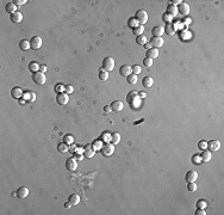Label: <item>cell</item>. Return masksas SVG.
Listing matches in <instances>:
<instances>
[{"instance_id": "cell-6", "label": "cell", "mask_w": 224, "mask_h": 215, "mask_svg": "<svg viewBox=\"0 0 224 215\" xmlns=\"http://www.w3.org/2000/svg\"><path fill=\"white\" fill-rule=\"evenodd\" d=\"M76 167H78V161L74 157L68 158L66 160V169L68 171H75Z\"/></svg>"}, {"instance_id": "cell-40", "label": "cell", "mask_w": 224, "mask_h": 215, "mask_svg": "<svg viewBox=\"0 0 224 215\" xmlns=\"http://www.w3.org/2000/svg\"><path fill=\"white\" fill-rule=\"evenodd\" d=\"M137 25H140V24L137 23V21L135 18H130V19H129V26H130V28L134 29V28H136Z\"/></svg>"}, {"instance_id": "cell-23", "label": "cell", "mask_w": 224, "mask_h": 215, "mask_svg": "<svg viewBox=\"0 0 224 215\" xmlns=\"http://www.w3.org/2000/svg\"><path fill=\"white\" fill-rule=\"evenodd\" d=\"M142 84H143V86L147 87V89H150V87L154 85V79L152 77H146V78H143V80H142Z\"/></svg>"}, {"instance_id": "cell-14", "label": "cell", "mask_w": 224, "mask_h": 215, "mask_svg": "<svg viewBox=\"0 0 224 215\" xmlns=\"http://www.w3.org/2000/svg\"><path fill=\"white\" fill-rule=\"evenodd\" d=\"M16 195H17V197H19V198H25L29 195V189L26 186H22V188H19V189L16 191Z\"/></svg>"}, {"instance_id": "cell-8", "label": "cell", "mask_w": 224, "mask_h": 215, "mask_svg": "<svg viewBox=\"0 0 224 215\" xmlns=\"http://www.w3.org/2000/svg\"><path fill=\"white\" fill-rule=\"evenodd\" d=\"M30 45L32 49H39L41 47H42V38L39 36H33L31 39H30Z\"/></svg>"}, {"instance_id": "cell-36", "label": "cell", "mask_w": 224, "mask_h": 215, "mask_svg": "<svg viewBox=\"0 0 224 215\" xmlns=\"http://www.w3.org/2000/svg\"><path fill=\"white\" fill-rule=\"evenodd\" d=\"M207 206V202L204 200H199L198 202H197V208H200V209H205Z\"/></svg>"}, {"instance_id": "cell-21", "label": "cell", "mask_w": 224, "mask_h": 215, "mask_svg": "<svg viewBox=\"0 0 224 215\" xmlns=\"http://www.w3.org/2000/svg\"><path fill=\"white\" fill-rule=\"evenodd\" d=\"M68 202H70L72 206H76L80 203V196L78 194H72L68 197Z\"/></svg>"}, {"instance_id": "cell-49", "label": "cell", "mask_w": 224, "mask_h": 215, "mask_svg": "<svg viewBox=\"0 0 224 215\" xmlns=\"http://www.w3.org/2000/svg\"><path fill=\"white\" fill-rule=\"evenodd\" d=\"M172 3H173V5L175 6V5H180L181 3H184V1H182V0H173Z\"/></svg>"}, {"instance_id": "cell-37", "label": "cell", "mask_w": 224, "mask_h": 215, "mask_svg": "<svg viewBox=\"0 0 224 215\" xmlns=\"http://www.w3.org/2000/svg\"><path fill=\"white\" fill-rule=\"evenodd\" d=\"M187 190L191 191V192H194V191L197 190V184H195V182H193V183H187Z\"/></svg>"}, {"instance_id": "cell-19", "label": "cell", "mask_w": 224, "mask_h": 215, "mask_svg": "<svg viewBox=\"0 0 224 215\" xmlns=\"http://www.w3.org/2000/svg\"><path fill=\"white\" fill-rule=\"evenodd\" d=\"M137 97H138V92L137 91H130L128 93V96H126V102L131 105L134 103V100L136 99Z\"/></svg>"}, {"instance_id": "cell-47", "label": "cell", "mask_w": 224, "mask_h": 215, "mask_svg": "<svg viewBox=\"0 0 224 215\" xmlns=\"http://www.w3.org/2000/svg\"><path fill=\"white\" fill-rule=\"evenodd\" d=\"M101 142L100 141H96V142H94V150H101Z\"/></svg>"}, {"instance_id": "cell-46", "label": "cell", "mask_w": 224, "mask_h": 215, "mask_svg": "<svg viewBox=\"0 0 224 215\" xmlns=\"http://www.w3.org/2000/svg\"><path fill=\"white\" fill-rule=\"evenodd\" d=\"M195 215H205L206 213H205V210L204 209H200V208H197V210H195V213H194Z\"/></svg>"}, {"instance_id": "cell-24", "label": "cell", "mask_w": 224, "mask_h": 215, "mask_svg": "<svg viewBox=\"0 0 224 215\" xmlns=\"http://www.w3.org/2000/svg\"><path fill=\"white\" fill-rule=\"evenodd\" d=\"M19 48H20V50H23V51L29 50V49L31 48L30 41H26V39H22V41L19 42Z\"/></svg>"}, {"instance_id": "cell-44", "label": "cell", "mask_w": 224, "mask_h": 215, "mask_svg": "<svg viewBox=\"0 0 224 215\" xmlns=\"http://www.w3.org/2000/svg\"><path fill=\"white\" fill-rule=\"evenodd\" d=\"M164 21L167 22V24H169L172 22V16H169L168 13H166V15H164Z\"/></svg>"}, {"instance_id": "cell-34", "label": "cell", "mask_w": 224, "mask_h": 215, "mask_svg": "<svg viewBox=\"0 0 224 215\" xmlns=\"http://www.w3.org/2000/svg\"><path fill=\"white\" fill-rule=\"evenodd\" d=\"M147 42H148V41H147V37H146L144 35H141V36H137V37H136V43H137L138 45H144Z\"/></svg>"}, {"instance_id": "cell-9", "label": "cell", "mask_w": 224, "mask_h": 215, "mask_svg": "<svg viewBox=\"0 0 224 215\" xmlns=\"http://www.w3.org/2000/svg\"><path fill=\"white\" fill-rule=\"evenodd\" d=\"M152 44V47L153 48H161L162 45H164V43H165V39L162 38V37H153V38H150V42H149Z\"/></svg>"}, {"instance_id": "cell-13", "label": "cell", "mask_w": 224, "mask_h": 215, "mask_svg": "<svg viewBox=\"0 0 224 215\" xmlns=\"http://www.w3.org/2000/svg\"><path fill=\"white\" fill-rule=\"evenodd\" d=\"M178 12L181 13L182 16H187L188 13H189V6H188V4H186V3H181V4L179 5V7H178Z\"/></svg>"}, {"instance_id": "cell-26", "label": "cell", "mask_w": 224, "mask_h": 215, "mask_svg": "<svg viewBox=\"0 0 224 215\" xmlns=\"http://www.w3.org/2000/svg\"><path fill=\"white\" fill-rule=\"evenodd\" d=\"M5 10H6V12H7V13H11V15H12V13L17 12V5L15 3H7Z\"/></svg>"}, {"instance_id": "cell-31", "label": "cell", "mask_w": 224, "mask_h": 215, "mask_svg": "<svg viewBox=\"0 0 224 215\" xmlns=\"http://www.w3.org/2000/svg\"><path fill=\"white\" fill-rule=\"evenodd\" d=\"M120 141V135L118 133H112L111 134V142L112 145H118Z\"/></svg>"}, {"instance_id": "cell-2", "label": "cell", "mask_w": 224, "mask_h": 215, "mask_svg": "<svg viewBox=\"0 0 224 215\" xmlns=\"http://www.w3.org/2000/svg\"><path fill=\"white\" fill-rule=\"evenodd\" d=\"M100 152H101V154H103L104 157H111L112 154H113V152H114V145H112V144H105L103 147H101Z\"/></svg>"}, {"instance_id": "cell-3", "label": "cell", "mask_w": 224, "mask_h": 215, "mask_svg": "<svg viewBox=\"0 0 224 215\" xmlns=\"http://www.w3.org/2000/svg\"><path fill=\"white\" fill-rule=\"evenodd\" d=\"M56 102L58 105H66L69 102V96L63 91V92H58L56 96Z\"/></svg>"}, {"instance_id": "cell-20", "label": "cell", "mask_w": 224, "mask_h": 215, "mask_svg": "<svg viewBox=\"0 0 224 215\" xmlns=\"http://www.w3.org/2000/svg\"><path fill=\"white\" fill-rule=\"evenodd\" d=\"M164 32H165L164 26H160V25L154 26L153 30H152V33L154 35V37H161V35H162Z\"/></svg>"}, {"instance_id": "cell-15", "label": "cell", "mask_w": 224, "mask_h": 215, "mask_svg": "<svg viewBox=\"0 0 224 215\" xmlns=\"http://www.w3.org/2000/svg\"><path fill=\"white\" fill-rule=\"evenodd\" d=\"M111 109H112V111H122L123 110V108H124V105H123V103L120 102V100H113V102L111 103Z\"/></svg>"}, {"instance_id": "cell-52", "label": "cell", "mask_w": 224, "mask_h": 215, "mask_svg": "<svg viewBox=\"0 0 224 215\" xmlns=\"http://www.w3.org/2000/svg\"><path fill=\"white\" fill-rule=\"evenodd\" d=\"M138 97H141V98H146V97H147L146 92H138Z\"/></svg>"}, {"instance_id": "cell-39", "label": "cell", "mask_w": 224, "mask_h": 215, "mask_svg": "<svg viewBox=\"0 0 224 215\" xmlns=\"http://www.w3.org/2000/svg\"><path fill=\"white\" fill-rule=\"evenodd\" d=\"M143 65H144V67H147V68H150V67L153 66V60L146 57V59L143 60Z\"/></svg>"}, {"instance_id": "cell-32", "label": "cell", "mask_w": 224, "mask_h": 215, "mask_svg": "<svg viewBox=\"0 0 224 215\" xmlns=\"http://www.w3.org/2000/svg\"><path fill=\"white\" fill-rule=\"evenodd\" d=\"M143 31H144L143 25H137L136 28H134V29H132V32H134L136 36H141V35H143Z\"/></svg>"}, {"instance_id": "cell-50", "label": "cell", "mask_w": 224, "mask_h": 215, "mask_svg": "<svg viewBox=\"0 0 224 215\" xmlns=\"http://www.w3.org/2000/svg\"><path fill=\"white\" fill-rule=\"evenodd\" d=\"M104 111H105V112H110V111H112L111 106H110V105H106V106L104 108Z\"/></svg>"}, {"instance_id": "cell-54", "label": "cell", "mask_w": 224, "mask_h": 215, "mask_svg": "<svg viewBox=\"0 0 224 215\" xmlns=\"http://www.w3.org/2000/svg\"><path fill=\"white\" fill-rule=\"evenodd\" d=\"M70 206H72V204H70V202H67V203L64 204V207H66V208H70Z\"/></svg>"}, {"instance_id": "cell-1", "label": "cell", "mask_w": 224, "mask_h": 215, "mask_svg": "<svg viewBox=\"0 0 224 215\" xmlns=\"http://www.w3.org/2000/svg\"><path fill=\"white\" fill-rule=\"evenodd\" d=\"M135 19H136L140 25H143L148 22V13L144 10H140L136 12V15H135Z\"/></svg>"}, {"instance_id": "cell-53", "label": "cell", "mask_w": 224, "mask_h": 215, "mask_svg": "<svg viewBox=\"0 0 224 215\" xmlns=\"http://www.w3.org/2000/svg\"><path fill=\"white\" fill-rule=\"evenodd\" d=\"M185 24H191V19H189V18H187V19H185Z\"/></svg>"}, {"instance_id": "cell-22", "label": "cell", "mask_w": 224, "mask_h": 215, "mask_svg": "<svg viewBox=\"0 0 224 215\" xmlns=\"http://www.w3.org/2000/svg\"><path fill=\"white\" fill-rule=\"evenodd\" d=\"M165 32L167 33V35H169V36H173L174 33H175V31H176V29H175V26L172 24V23H169V24H167L166 26H165Z\"/></svg>"}, {"instance_id": "cell-4", "label": "cell", "mask_w": 224, "mask_h": 215, "mask_svg": "<svg viewBox=\"0 0 224 215\" xmlns=\"http://www.w3.org/2000/svg\"><path fill=\"white\" fill-rule=\"evenodd\" d=\"M32 80L35 81L36 84H38V85H43V84H45V80H47V78H45V74L44 73H42V72H36V73H33L32 74Z\"/></svg>"}, {"instance_id": "cell-28", "label": "cell", "mask_w": 224, "mask_h": 215, "mask_svg": "<svg viewBox=\"0 0 224 215\" xmlns=\"http://www.w3.org/2000/svg\"><path fill=\"white\" fill-rule=\"evenodd\" d=\"M99 79L101 80V81H105V80H107L108 79V72L107 71H105L103 67L100 68V71H99Z\"/></svg>"}, {"instance_id": "cell-25", "label": "cell", "mask_w": 224, "mask_h": 215, "mask_svg": "<svg viewBox=\"0 0 224 215\" xmlns=\"http://www.w3.org/2000/svg\"><path fill=\"white\" fill-rule=\"evenodd\" d=\"M200 159H201V161H204V163H207V161H210V160H211V152L207 151V150L203 151L201 156H200Z\"/></svg>"}, {"instance_id": "cell-7", "label": "cell", "mask_w": 224, "mask_h": 215, "mask_svg": "<svg viewBox=\"0 0 224 215\" xmlns=\"http://www.w3.org/2000/svg\"><path fill=\"white\" fill-rule=\"evenodd\" d=\"M221 148V142L218 140H210L207 142V150L210 152H217Z\"/></svg>"}, {"instance_id": "cell-48", "label": "cell", "mask_w": 224, "mask_h": 215, "mask_svg": "<svg viewBox=\"0 0 224 215\" xmlns=\"http://www.w3.org/2000/svg\"><path fill=\"white\" fill-rule=\"evenodd\" d=\"M39 72H42V73L47 72V66H45V65H42V66H39Z\"/></svg>"}, {"instance_id": "cell-43", "label": "cell", "mask_w": 224, "mask_h": 215, "mask_svg": "<svg viewBox=\"0 0 224 215\" xmlns=\"http://www.w3.org/2000/svg\"><path fill=\"white\" fill-rule=\"evenodd\" d=\"M73 91H74V89H73L72 85H66L64 86V92L67 93V95H69V93H72Z\"/></svg>"}, {"instance_id": "cell-29", "label": "cell", "mask_w": 224, "mask_h": 215, "mask_svg": "<svg viewBox=\"0 0 224 215\" xmlns=\"http://www.w3.org/2000/svg\"><path fill=\"white\" fill-rule=\"evenodd\" d=\"M29 71H31L32 73H36L39 71V65L36 61H31L29 63Z\"/></svg>"}, {"instance_id": "cell-12", "label": "cell", "mask_w": 224, "mask_h": 215, "mask_svg": "<svg viewBox=\"0 0 224 215\" xmlns=\"http://www.w3.org/2000/svg\"><path fill=\"white\" fill-rule=\"evenodd\" d=\"M132 73V71H131V67L130 66H128V65H123L119 68V74L122 75V77H128V75H130Z\"/></svg>"}, {"instance_id": "cell-16", "label": "cell", "mask_w": 224, "mask_h": 215, "mask_svg": "<svg viewBox=\"0 0 224 215\" xmlns=\"http://www.w3.org/2000/svg\"><path fill=\"white\" fill-rule=\"evenodd\" d=\"M23 96V91L19 89V87H13L11 90V97L13 99H20Z\"/></svg>"}, {"instance_id": "cell-41", "label": "cell", "mask_w": 224, "mask_h": 215, "mask_svg": "<svg viewBox=\"0 0 224 215\" xmlns=\"http://www.w3.org/2000/svg\"><path fill=\"white\" fill-rule=\"evenodd\" d=\"M198 147H199L200 150L205 151V150H207V142H206V141H204V140L199 141V142H198Z\"/></svg>"}, {"instance_id": "cell-17", "label": "cell", "mask_w": 224, "mask_h": 215, "mask_svg": "<svg viewBox=\"0 0 224 215\" xmlns=\"http://www.w3.org/2000/svg\"><path fill=\"white\" fill-rule=\"evenodd\" d=\"M10 19H11L12 23H20V22L23 21V15H22V13H20L19 11H17V12H15V13H12L11 17H10Z\"/></svg>"}, {"instance_id": "cell-35", "label": "cell", "mask_w": 224, "mask_h": 215, "mask_svg": "<svg viewBox=\"0 0 224 215\" xmlns=\"http://www.w3.org/2000/svg\"><path fill=\"white\" fill-rule=\"evenodd\" d=\"M63 142L64 144H67V145H72V144H74V136H72V135H66V136H63Z\"/></svg>"}, {"instance_id": "cell-27", "label": "cell", "mask_w": 224, "mask_h": 215, "mask_svg": "<svg viewBox=\"0 0 224 215\" xmlns=\"http://www.w3.org/2000/svg\"><path fill=\"white\" fill-rule=\"evenodd\" d=\"M167 13L169 16H175L176 13H178V7L176 6H174L173 4H171V5H168V7H167Z\"/></svg>"}, {"instance_id": "cell-42", "label": "cell", "mask_w": 224, "mask_h": 215, "mask_svg": "<svg viewBox=\"0 0 224 215\" xmlns=\"http://www.w3.org/2000/svg\"><path fill=\"white\" fill-rule=\"evenodd\" d=\"M192 161L195 164V165H199L200 164V161H201V159H200V156H198V154H195V156L192 158Z\"/></svg>"}, {"instance_id": "cell-11", "label": "cell", "mask_w": 224, "mask_h": 215, "mask_svg": "<svg viewBox=\"0 0 224 215\" xmlns=\"http://www.w3.org/2000/svg\"><path fill=\"white\" fill-rule=\"evenodd\" d=\"M94 154H96V150H94V147L92 145H87L84 148V156L86 158H92L94 157Z\"/></svg>"}, {"instance_id": "cell-18", "label": "cell", "mask_w": 224, "mask_h": 215, "mask_svg": "<svg viewBox=\"0 0 224 215\" xmlns=\"http://www.w3.org/2000/svg\"><path fill=\"white\" fill-rule=\"evenodd\" d=\"M146 55H147L148 59L154 60V59H156V57L159 56V49H158V48H150L149 50H147Z\"/></svg>"}, {"instance_id": "cell-5", "label": "cell", "mask_w": 224, "mask_h": 215, "mask_svg": "<svg viewBox=\"0 0 224 215\" xmlns=\"http://www.w3.org/2000/svg\"><path fill=\"white\" fill-rule=\"evenodd\" d=\"M103 68H104L105 71H107V72L112 71V69L114 68V60H113L112 57H110V56L105 57L104 61H103Z\"/></svg>"}, {"instance_id": "cell-10", "label": "cell", "mask_w": 224, "mask_h": 215, "mask_svg": "<svg viewBox=\"0 0 224 215\" xmlns=\"http://www.w3.org/2000/svg\"><path fill=\"white\" fill-rule=\"evenodd\" d=\"M197 179H198V173H197L195 171H193V170L188 171L186 173V176H185V180L187 183H193V182H195Z\"/></svg>"}, {"instance_id": "cell-30", "label": "cell", "mask_w": 224, "mask_h": 215, "mask_svg": "<svg viewBox=\"0 0 224 215\" xmlns=\"http://www.w3.org/2000/svg\"><path fill=\"white\" fill-rule=\"evenodd\" d=\"M68 150H69L68 145L64 144V142H61V144L57 145V151L60 153H66V152H68Z\"/></svg>"}, {"instance_id": "cell-45", "label": "cell", "mask_w": 224, "mask_h": 215, "mask_svg": "<svg viewBox=\"0 0 224 215\" xmlns=\"http://www.w3.org/2000/svg\"><path fill=\"white\" fill-rule=\"evenodd\" d=\"M12 3H15L17 6H22V5L26 4V0H13Z\"/></svg>"}, {"instance_id": "cell-38", "label": "cell", "mask_w": 224, "mask_h": 215, "mask_svg": "<svg viewBox=\"0 0 224 215\" xmlns=\"http://www.w3.org/2000/svg\"><path fill=\"white\" fill-rule=\"evenodd\" d=\"M131 71H132V74H140L141 73V67L140 66H137V65H134V66H131Z\"/></svg>"}, {"instance_id": "cell-55", "label": "cell", "mask_w": 224, "mask_h": 215, "mask_svg": "<svg viewBox=\"0 0 224 215\" xmlns=\"http://www.w3.org/2000/svg\"><path fill=\"white\" fill-rule=\"evenodd\" d=\"M61 90H62V86L58 85V86H57V89H56V91H61Z\"/></svg>"}, {"instance_id": "cell-51", "label": "cell", "mask_w": 224, "mask_h": 215, "mask_svg": "<svg viewBox=\"0 0 224 215\" xmlns=\"http://www.w3.org/2000/svg\"><path fill=\"white\" fill-rule=\"evenodd\" d=\"M144 47H146V49H147V50H149V49H150V48H153V47H152V44L149 43V42H147V43L144 44Z\"/></svg>"}, {"instance_id": "cell-33", "label": "cell", "mask_w": 224, "mask_h": 215, "mask_svg": "<svg viewBox=\"0 0 224 215\" xmlns=\"http://www.w3.org/2000/svg\"><path fill=\"white\" fill-rule=\"evenodd\" d=\"M126 81L130 84V85H135V84L137 83V75L136 74H132V73H131L130 75L126 77Z\"/></svg>"}]
</instances>
